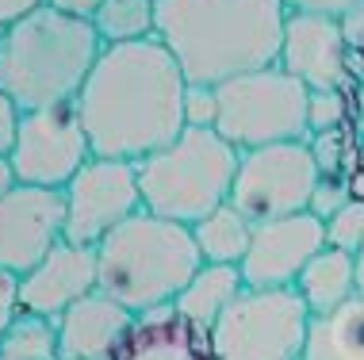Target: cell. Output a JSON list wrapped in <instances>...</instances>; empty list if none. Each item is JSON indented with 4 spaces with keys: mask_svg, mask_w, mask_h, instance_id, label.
<instances>
[{
    "mask_svg": "<svg viewBox=\"0 0 364 360\" xmlns=\"http://www.w3.org/2000/svg\"><path fill=\"white\" fill-rule=\"evenodd\" d=\"M184 92L188 77L157 35L104 46L81 96L73 100L92 158L142 161L169 146L188 126Z\"/></svg>",
    "mask_w": 364,
    "mask_h": 360,
    "instance_id": "1",
    "label": "cell"
},
{
    "mask_svg": "<svg viewBox=\"0 0 364 360\" xmlns=\"http://www.w3.org/2000/svg\"><path fill=\"white\" fill-rule=\"evenodd\" d=\"M284 0H157L154 35L169 46L188 84H223L238 73L277 65Z\"/></svg>",
    "mask_w": 364,
    "mask_h": 360,
    "instance_id": "2",
    "label": "cell"
},
{
    "mask_svg": "<svg viewBox=\"0 0 364 360\" xmlns=\"http://www.w3.org/2000/svg\"><path fill=\"white\" fill-rule=\"evenodd\" d=\"M100 54L104 38L92 19L43 4L0 27V89L23 111L73 104Z\"/></svg>",
    "mask_w": 364,
    "mask_h": 360,
    "instance_id": "3",
    "label": "cell"
},
{
    "mask_svg": "<svg viewBox=\"0 0 364 360\" xmlns=\"http://www.w3.org/2000/svg\"><path fill=\"white\" fill-rule=\"evenodd\" d=\"M200 265L203 253L192 238V227L161 219L146 207L96 246L100 291L134 315L169 307Z\"/></svg>",
    "mask_w": 364,
    "mask_h": 360,
    "instance_id": "4",
    "label": "cell"
},
{
    "mask_svg": "<svg viewBox=\"0 0 364 360\" xmlns=\"http://www.w3.org/2000/svg\"><path fill=\"white\" fill-rule=\"evenodd\" d=\"M242 150H234L215 126H184L181 134L134 161L142 184V207L161 219L196 227L230 200Z\"/></svg>",
    "mask_w": 364,
    "mask_h": 360,
    "instance_id": "5",
    "label": "cell"
},
{
    "mask_svg": "<svg viewBox=\"0 0 364 360\" xmlns=\"http://www.w3.org/2000/svg\"><path fill=\"white\" fill-rule=\"evenodd\" d=\"M219 92V123L234 150H257L272 142H311L307 100L311 89L284 73L280 65H264L253 73H238L215 84Z\"/></svg>",
    "mask_w": 364,
    "mask_h": 360,
    "instance_id": "6",
    "label": "cell"
},
{
    "mask_svg": "<svg viewBox=\"0 0 364 360\" xmlns=\"http://www.w3.org/2000/svg\"><path fill=\"white\" fill-rule=\"evenodd\" d=\"M311 310L295 288H245L211 326L215 360H299Z\"/></svg>",
    "mask_w": 364,
    "mask_h": 360,
    "instance_id": "7",
    "label": "cell"
},
{
    "mask_svg": "<svg viewBox=\"0 0 364 360\" xmlns=\"http://www.w3.org/2000/svg\"><path fill=\"white\" fill-rule=\"evenodd\" d=\"M322 173L311 153V142H272L242 150L238 173L230 184V203L253 227L284 215L311 211Z\"/></svg>",
    "mask_w": 364,
    "mask_h": 360,
    "instance_id": "8",
    "label": "cell"
},
{
    "mask_svg": "<svg viewBox=\"0 0 364 360\" xmlns=\"http://www.w3.org/2000/svg\"><path fill=\"white\" fill-rule=\"evenodd\" d=\"M8 158H12L19 184L65 188L92 158V146H88L77 104H54V108L23 111L16 146Z\"/></svg>",
    "mask_w": 364,
    "mask_h": 360,
    "instance_id": "9",
    "label": "cell"
},
{
    "mask_svg": "<svg viewBox=\"0 0 364 360\" xmlns=\"http://www.w3.org/2000/svg\"><path fill=\"white\" fill-rule=\"evenodd\" d=\"M65 241L100 246L119 222L142 211V184L134 161L88 158V165L65 184Z\"/></svg>",
    "mask_w": 364,
    "mask_h": 360,
    "instance_id": "10",
    "label": "cell"
},
{
    "mask_svg": "<svg viewBox=\"0 0 364 360\" xmlns=\"http://www.w3.org/2000/svg\"><path fill=\"white\" fill-rule=\"evenodd\" d=\"M349 54L353 46L338 16L288 12L277 65L295 81H303L311 92H346L353 84Z\"/></svg>",
    "mask_w": 364,
    "mask_h": 360,
    "instance_id": "11",
    "label": "cell"
},
{
    "mask_svg": "<svg viewBox=\"0 0 364 360\" xmlns=\"http://www.w3.org/2000/svg\"><path fill=\"white\" fill-rule=\"evenodd\" d=\"M65 238V192L19 184L0 200V268L27 276Z\"/></svg>",
    "mask_w": 364,
    "mask_h": 360,
    "instance_id": "12",
    "label": "cell"
},
{
    "mask_svg": "<svg viewBox=\"0 0 364 360\" xmlns=\"http://www.w3.org/2000/svg\"><path fill=\"white\" fill-rule=\"evenodd\" d=\"M322 249H326V219L299 211L253 227V241L238 268L245 288H295L299 272Z\"/></svg>",
    "mask_w": 364,
    "mask_h": 360,
    "instance_id": "13",
    "label": "cell"
},
{
    "mask_svg": "<svg viewBox=\"0 0 364 360\" xmlns=\"http://www.w3.org/2000/svg\"><path fill=\"white\" fill-rule=\"evenodd\" d=\"M100 291V272H96V249L92 246H77V241H58L38 265L23 276L19 288V303L23 315L38 318H58L70 310L77 299Z\"/></svg>",
    "mask_w": 364,
    "mask_h": 360,
    "instance_id": "14",
    "label": "cell"
},
{
    "mask_svg": "<svg viewBox=\"0 0 364 360\" xmlns=\"http://www.w3.org/2000/svg\"><path fill=\"white\" fill-rule=\"evenodd\" d=\"M134 310L115 303L104 291L77 299V303L58 318V349L62 360H115L127 334L134 329Z\"/></svg>",
    "mask_w": 364,
    "mask_h": 360,
    "instance_id": "15",
    "label": "cell"
},
{
    "mask_svg": "<svg viewBox=\"0 0 364 360\" xmlns=\"http://www.w3.org/2000/svg\"><path fill=\"white\" fill-rule=\"evenodd\" d=\"M115 360H215L211 334L181 315L173 303L134 318Z\"/></svg>",
    "mask_w": 364,
    "mask_h": 360,
    "instance_id": "16",
    "label": "cell"
},
{
    "mask_svg": "<svg viewBox=\"0 0 364 360\" xmlns=\"http://www.w3.org/2000/svg\"><path fill=\"white\" fill-rule=\"evenodd\" d=\"M295 291H299V299L307 303L311 318L330 315L333 307H341L346 299L357 295V257L346 249L326 246L322 253H314L311 265L299 272Z\"/></svg>",
    "mask_w": 364,
    "mask_h": 360,
    "instance_id": "17",
    "label": "cell"
},
{
    "mask_svg": "<svg viewBox=\"0 0 364 360\" xmlns=\"http://www.w3.org/2000/svg\"><path fill=\"white\" fill-rule=\"evenodd\" d=\"M299 360H364V295L311 318Z\"/></svg>",
    "mask_w": 364,
    "mask_h": 360,
    "instance_id": "18",
    "label": "cell"
},
{
    "mask_svg": "<svg viewBox=\"0 0 364 360\" xmlns=\"http://www.w3.org/2000/svg\"><path fill=\"white\" fill-rule=\"evenodd\" d=\"M245 291V280H242V268L238 265H208L203 261L200 272L184 284V291L173 299V307L181 310L188 322H196L200 329H208L223 318V310L234 303Z\"/></svg>",
    "mask_w": 364,
    "mask_h": 360,
    "instance_id": "19",
    "label": "cell"
},
{
    "mask_svg": "<svg viewBox=\"0 0 364 360\" xmlns=\"http://www.w3.org/2000/svg\"><path fill=\"white\" fill-rule=\"evenodd\" d=\"M192 238H196V246H200L208 265H242L245 249H250V241H253V222L226 200L208 219L196 222Z\"/></svg>",
    "mask_w": 364,
    "mask_h": 360,
    "instance_id": "20",
    "label": "cell"
},
{
    "mask_svg": "<svg viewBox=\"0 0 364 360\" xmlns=\"http://www.w3.org/2000/svg\"><path fill=\"white\" fill-rule=\"evenodd\" d=\"M92 27L100 31L104 46L154 38L157 0H100V8L92 16Z\"/></svg>",
    "mask_w": 364,
    "mask_h": 360,
    "instance_id": "21",
    "label": "cell"
},
{
    "mask_svg": "<svg viewBox=\"0 0 364 360\" xmlns=\"http://www.w3.org/2000/svg\"><path fill=\"white\" fill-rule=\"evenodd\" d=\"M0 360H62L58 349V326L50 318L19 315L0 334Z\"/></svg>",
    "mask_w": 364,
    "mask_h": 360,
    "instance_id": "22",
    "label": "cell"
},
{
    "mask_svg": "<svg viewBox=\"0 0 364 360\" xmlns=\"http://www.w3.org/2000/svg\"><path fill=\"white\" fill-rule=\"evenodd\" d=\"M326 246L346 249V253H353V257L364 249V200L360 196L346 200L326 219Z\"/></svg>",
    "mask_w": 364,
    "mask_h": 360,
    "instance_id": "23",
    "label": "cell"
},
{
    "mask_svg": "<svg viewBox=\"0 0 364 360\" xmlns=\"http://www.w3.org/2000/svg\"><path fill=\"white\" fill-rule=\"evenodd\" d=\"M311 153H314V161H318V173H322V177H349V169H346V158H349L346 126H338V131H322V134H311Z\"/></svg>",
    "mask_w": 364,
    "mask_h": 360,
    "instance_id": "24",
    "label": "cell"
},
{
    "mask_svg": "<svg viewBox=\"0 0 364 360\" xmlns=\"http://www.w3.org/2000/svg\"><path fill=\"white\" fill-rule=\"evenodd\" d=\"M346 119H349L346 92H311V100H307V123H311V134L338 131V126H346Z\"/></svg>",
    "mask_w": 364,
    "mask_h": 360,
    "instance_id": "25",
    "label": "cell"
},
{
    "mask_svg": "<svg viewBox=\"0 0 364 360\" xmlns=\"http://www.w3.org/2000/svg\"><path fill=\"white\" fill-rule=\"evenodd\" d=\"M184 123L188 126L219 123V92L211 84H188V92H184Z\"/></svg>",
    "mask_w": 364,
    "mask_h": 360,
    "instance_id": "26",
    "label": "cell"
},
{
    "mask_svg": "<svg viewBox=\"0 0 364 360\" xmlns=\"http://www.w3.org/2000/svg\"><path fill=\"white\" fill-rule=\"evenodd\" d=\"M346 200H353L349 177H322V180H318V188H314L311 211H314L318 219H330V215H333V211H338Z\"/></svg>",
    "mask_w": 364,
    "mask_h": 360,
    "instance_id": "27",
    "label": "cell"
},
{
    "mask_svg": "<svg viewBox=\"0 0 364 360\" xmlns=\"http://www.w3.org/2000/svg\"><path fill=\"white\" fill-rule=\"evenodd\" d=\"M19 288H23V276L12 268H0V334L23 315V303H19Z\"/></svg>",
    "mask_w": 364,
    "mask_h": 360,
    "instance_id": "28",
    "label": "cell"
},
{
    "mask_svg": "<svg viewBox=\"0 0 364 360\" xmlns=\"http://www.w3.org/2000/svg\"><path fill=\"white\" fill-rule=\"evenodd\" d=\"M19 119H23V108L0 89V158H8L16 146V134H19Z\"/></svg>",
    "mask_w": 364,
    "mask_h": 360,
    "instance_id": "29",
    "label": "cell"
},
{
    "mask_svg": "<svg viewBox=\"0 0 364 360\" xmlns=\"http://www.w3.org/2000/svg\"><path fill=\"white\" fill-rule=\"evenodd\" d=\"M288 12H322V16H338L346 19L349 12H357L364 0H284Z\"/></svg>",
    "mask_w": 364,
    "mask_h": 360,
    "instance_id": "30",
    "label": "cell"
},
{
    "mask_svg": "<svg viewBox=\"0 0 364 360\" xmlns=\"http://www.w3.org/2000/svg\"><path fill=\"white\" fill-rule=\"evenodd\" d=\"M46 0H0V27L16 23V19H23L27 12H35V8H43Z\"/></svg>",
    "mask_w": 364,
    "mask_h": 360,
    "instance_id": "31",
    "label": "cell"
},
{
    "mask_svg": "<svg viewBox=\"0 0 364 360\" xmlns=\"http://www.w3.org/2000/svg\"><path fill=\"white\" fill-rule=\"evenodd\" d=\"M50 8H58V12L65 16H81V19H92L96 8H100V0H46Z\"/></svg>",
    "mask_w": 364,
    "mask_h": 360,
    "instance_id": "32",
    "label": "cell"
},
{
    "mask_svg": "<svg viewBox=\"0 0 364 360\" xmlns=\"http://www.w3.org/2000/svg\"><path fill=\"white\" fill-rule=\"evenodd\" d=\"M341 23H346V38H349V46H357L360 58H364V4L357 8V12H349L346 19H341Z\"/></svg>",
    "mask_w": 364,
    "mask_h": 360,
    "instance_id": "33",
    "label": "cell"
},
{
    "mask_svg": "<svg viewBox=\"0 0 364 360\" xmlns=\"http://www.w3.org/2000/svg\"><path fill=\"white\" fill-rule=\"evenodd\" d=\"M16 188H19V177L12 169V158H0V200H4L8 192H16Z\"/></svg>",
    "mask_w": 364,
    "mask_h": 360,
    "instance_id": "34",
    "label": "cell"
},
{
    "mask_svg": "<svg viewBox=\"0 0 364 360\" xmlns=\"http://www.w3.org/2000/svg\"><path fill=\"white\" fill-rule=\"evenodd\" d=\"M349 188H353V196L364 200V150H357V165L349 173Z\"/></svg>",
    "mask_w": 364,
    "mask_h": 360,
    "instance_id": "35",
    "label": "cell"
},
{
    "mask_svg": "<svg viewBox=\"0 0 364 360\" xmlns=\"http://www.w3.org/2000/svg\"><path fill=\"white\" fill-rule=\"evenodd\" d=\"M357 295H364V249L357 253Z\"/></svg>",
    "mask_w": 364,
    "mask_h": 360,
    "instance_id": "36",
    "label": "cell"
}]
</instances>
